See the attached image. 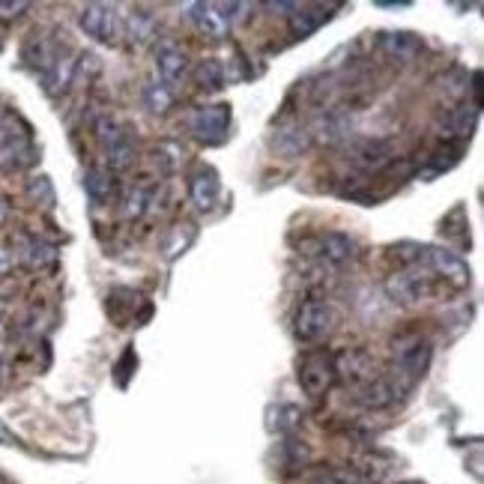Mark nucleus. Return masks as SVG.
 Listing matches in <instances>:
<instances>
[{
	"label": "nucleus",
	"mask_w": 484,
	"mask_h": 484,
	"mask_svg": "<svg viewBox=\"0 0 484 484\" xmlns=\"http://www.w3.org/2000/svg\"><path fill=\"white\" fill-rule=\"evenodd\" d=\"M24 258H28L30 267H48V263L57 260V249L45 240H39V236H30L28 242H24Z\"/></svg>",
	"instance_id": "obj_18"
},
{
	"label": "nucleus",
	"mask_w": 484,
	"mask_h": 484,
	"mask_svg": "<svg viewBox=\"0 0 484 484\" xmlns=\"http://www.w3.org/2000/svg\"><path fill=\"white\" fill-rule=\"evenodd\" d=\"M320 251H323V260H329L332 267H344V263H350L359 249H356V240L347 234H326L320 240Z\"/></svg>",
	"instance_id": "obj_13"
},
{
	"label": "nucleus",
	"mask_w": 484,
	"mask_h": 484,
	"mask_svg": "<svg viewBox=\"0 0 484 484\" xmlns=\"http://www.w3.org/2000/svg\"><path fill=\"white\" fill-rule=\"evenodd\" d=\"M84 185H87V194L96 203H105L108 198H111V192H114L111 176H108L105 171H90L87 180H84Z\"/></svg>",
	"instance_id": "obj_21"
},
{
	"label": "nucleus",
	"mask_w": 484,
	"mask_h": 484,
	"mask_svg": "<svg viewBox=\"0 0 484 484\" xmlns=\"http://www.w3.org/2000/svg\"><path fill=\"white\" fill-rule=\"evenodd\" d=\"M344 126L347 123H344L341 114L326 111V114H320L317 120H314V132H317V138H323V141H338L347 132Z\"/></svg>",
	"instance_id": "obj_20"
},
{
	"label": "nucleus",
	"mask_w": 484,
	"mask_h": 484,
	"mask_svg": "<svg viewBox=\"0 0 484 484\" xmlns=\"http://www.w3.org/2000/svg\"><path fill=\"white\" fill-rule=\"evenodd\" d=\"M398 395H401V386L392 383L389 377H371L362 386H356V401L365 410H386L398 401Z\"/></svg>",
	"instance_id": "obj_8"
},
{
	"label": "nucleus",
	"mask_w": 484,
	"mask_h": 484,
	"mask_svg": "<svg viewBox=\"0 0 484 484\" xmlns=\"http://www.w3.org/2000/svg\"><path fill=\"white\" fill-rule=\"evenodd\" d=\"M317 484H365V481L359 470H350V466H326V470H320Z\"/></svg>",
	"instance_id": "obj_22"
},
{
	"label": "nucleus",
	"mask_w": 484,
	"mask_h": 484,
	"mask_svg": "<svg viewBox=\"0 0 484 484\" xmlns=\"http://www.w3.org/2000/svg\"><path fill=\"white\" fill-rule=\"evenodd\" d=\"M395 147L383 138H356L347 147V159L353 161L362 171H383V168L392 161Z\"/></svg>",
	"instance_id": "obj_6"
},
{
	"label": "nucleus",
	"mask_w": 484,
	"mask_h": 484,
	"mask_svg": "<svg viewBox=\"0 0 484 484\" xmlns=\"http://www.w3.org/2000/svg\"><path fill=\"white\" fill-rule=\"evenodd\" d=\"M371 377H373V368H371L368 353L350 350V353H341L335 359V380H344V383H350L356 389Z\"/></svg>",
	"instance_id": "obj_11"
},
{
	"label": "nucleus",
	"mask_w": 484,
	"mask_h": 484,
	"mask_svg": "<svg viewBox=\"0 0 484 484\" xmlns=\"http://www.w3.org/2000/svg\"><path fill=\"white\" fill-rule=\"evenodd\" d=\"M392 353H395V365H398V373L406 380V383H415L424 371H428V362H431V344L424 341L422 335H401L398 341L392 344Z\"/></svg>",
	"instance_id": "obj_2"
},
{
	"label": "nucleus",
	"mask_w": 484,
	"mask_h": 484,
	"mask_svg": "<svg viewBox=\"0 0 484 484\" xmlns=\"http://www.w3.org/2000/svg\"><path fill=\"white\" fill-rule=\"evenodd\" d=\"M326 19V12H323V6H299V10L293 12V33L296 37H311L314 30L320 28V21Z\"/></svg>",
	"instance_id": "obj_17"
},
{
	"label": "nucleus",
	"mask_w": 484,
	"mask_h": 484,
	"mask_svg": "<svg viewBox=\"0 0 484 484\" xmlns=\"http://www.w3.org/2000/svg\"><path fill=\"white\" fill-rule=\"evenodd\" d=\"M386 291L395 302L413 305V302L424 299V293L431 291V284H428V275L415 273V269H404V273H395L392 278H389Z\"/></svg>",
	"instance_id": "obj_9"
},
{
	"label": "nucleus",
	"mask_w": 484,
	"mask_h": 484,
	"mask_svg": "<svg viewBox=\"0 0 484 484\" xmlns=\"http://www.w3.org/2000/svg\"><path fill=\"white\" fill-rule=\"evenodd\" d=\"M185 66H189L185 51L171 39H161L159 48H156V70L161 75V84H176L183 78Z\"/></svg>",
	"instance_id": "obj_10"
},
{
	"label": "nucleus",
	"mask_w": 484,
	"mask_h": 484,
	"mask_svg": "<svg viewBox=\"0 0 484 484\" xmlns=\"http://www.w3.org/2000/svg\"><path fill=\"white\" fill-rule=\"evenodd\" d=\"M0 120H4V108H0Z\"/></svg>",
	"instance_id": "obj_34"
},
{
	"label": "nucleus",
	"mask_w": 484,
	"mask_h": 484,
	"mask_svg": "<svg viewBox=\"0 0 484 484\" xmlns=\"http://www.w3.org/2000/svg\"><path fill=\"white\" fill-rule=\"evenodd\" d=\"M401 484H422V481H401Z\"/></svg>",
	"instance_id": "obj_33"
},
{
	"label": "nucleus",
	"mask_w": 484,
	"mask_h": 484,
	"mask_svg": "<svg viewBox=\"0 0 484 484\" xmlns=\"http://www.w3.org/2000/svg\"><path fill=\"white\" fill-rule=\"evenodd\" d=\"M189 19L194 21V28L209 39H222L227 37V30H231V24H227L222 10H218V4H192Z\"/></svg>",
	"instance_id": "obj_12"
},
{
	"label": "nucleus",
	"mask_w": 484,
	"mask_h": 484,
	"mask_svg": "<svg viewBox=\"0 0 484 484\" xmlns=\"http://www.w3.org/2000/svg\"><path fill=\"white\" fill-rule=\"evenodd\" d=\"M147 105L156 114H165L168 108H171V90H168V84H161V81L150 84V87H147Z\"/></svg>",
	"instance_id": "obj_24"
},
{
	"label": "nucleus",
	"mask_w": 484,
	"mask_h": 484,
	"mask_svg": "<svg viewBox=\"0 0 484 484\" xmlns=\"http://www.w3.org/2000/svg\"><path fill=\"white\" fill-rule=\"evenodd\" d=\"M422 260L428 263L437 275H443L446 282L455 284V287H470V282H472L470 267H466V263L457 258L452 249H437V245H428V249L422 251Z\"/></svg>",
	"instance_id": "obj_7"
},
{
	"label": "nucleus",
	"mask_w": 484,
	"mask_h": 484,
	"mask_svg": "<svg viewBox=\"0 0 484 484\" xmlns=\"http://www.w3.org/2000/svg\"><path fill=\"white\" fill-rule=\"evenodd\" d=\"M201 84L203 87H222L225 84V72H222V66L218 63H203L201 66Z\"/></svg>",
	"instance_id": "obj_25"
},
{
	"label": "nucleus",
	"mask_w": 484,
	"mask_h": 484,
	"mask_svg": "<svg viewBox=\"0 0 484 484\" xmlns=\"http://www.w3.org/2000/svg\"><path fill=\"white\" fill-rule=\"evenodd\" d=\"M28 10V4L19 0V4H0V19H15V15H21Z\"/></svg>",
	"instance_id": "obj_27"
},
{
	"label": "nucleus",
	"mask_w": 484,
	"mask_h": 484,
	"mask_svg": "<svg viewBox=\"0 0 484 484\" xmlns=\"http://www.w3.org/2000/svg\"><path fill=\"white\" fill-rule=\"evenodd\" d=\"M96 138L102 141V147L105 150H114L117 144L120 141H126V132L120 129V126H117V120L111 114H102V117H96Z\"/></svg>",
	"instance_id": "obj_19"
},
{
	"label": "nucleus",
	"mask_w": 484,
	"mask_h": 484,
	"mask_svg": "<svg viewBox=\"0 0 484 484\" xmlns=\"http://www.w3.org/2000/svg\"><path fill=\"white\" fill-rule=\"evenodd\" d=\"M299 383L311 398H323L335 383V356L314 350L299 362Z\"/></svg>",
	"instance_id": "obj_4"
},
{
	"label": "nucleus",
	"mask_w": 484,
	"mask_h": 484,
	"mask_svg": "<svg viewBox=\"0 0 484 484\" xmlns=\"http://www.w3.org/2000/svg\"><path fill=\"white\" fill-rule=\"evenodd\" d=\"M4 338H6V326H4V320H0V344H4Z\"/></svg>",
	"instance_id": "obj_30"
},
{
	"label": "nucleus",
	"mask_w": 484,
	"mask_h": 484,
	"mask_svg": "<svg viewBox=\"0 0 484 484\" xmlns=\"http://www.w3.org/2000/svg\"><path fill=\"white\" fill-rule=\"evenodd\" d=\"M144 207H147V192L135 189V192L129 194V216H141Z\"/></svg>",
	"instance_id": "obj_26"
},
{
	"label": "nucleus",
	"mask_w": 484,
	"mask_h": 484,
	"mask_svg": "<svg viewBox=\"0 0 484 484\" xmlns=\"http://www.w3.org/2000/svg\"><path fill=\"white\" fill-rule=\"evenodd\" d=\"M81 28H84L87 37L114 45V42L120 39V33H123V19L117 15L114 6L90 4V6H84V12H81Z\"/></svg>",
	"instance_id": "obj_5"
},
{
	"label": "nucleus",
	"mask_w": 484,
	"mask_h": 484,
	"mask_svg": "<svg viewBox=\"0 0 484 484\" xmlns=\"http://www.w3.org/2000/svg\"><path fill=\"white\" fill-rule=\"evenodd\" d=\"M308 129H302V126H282V129L275 132V150L282 152V156H299V152L308 147Z\"/></svg>",
	"instance_id": "obj_15"
},
{
	"label": "nucleus",
	"mask_w": 484,
	"mask_h": 484,
	"mask_svg": "<svg viewBox=\"0 0 484 484\" xmlns=\"http://www.w3.org/2000/svg\"><path fill=\"white\" fill-rule=\"evenodd\" d=\"M189 132L203 144H222L231 132V108L225 102L194 108L189 114Z\"/></svg>",
	"instance_id": "obj_1"
},
{
	"label": "nucleus",
	"mask_w": 484,
	"mask_h": 484,
	"mask_svg": "<svg viewBox=\"0 0 484 484\" xmlns=\"http://www.w3.org/2000/svg\"><path fill=\"white\" fill-rule=\"evenodd\" d=\"M10 269V254H6V249H0V275Z\"/></svg>",
	"instance_id": "obj_28"
},
{
	"label": "nucleus",
	"mask_w": 484,
	"mask_h": 484,
	"mask_svg": "<svg viewBox=\"0 0 484 484\" xmlns=\"http://www.w3.org/2000/svg\"><path fill=\"white\" fill-rule=\"evenodd\" d=\"M6 222V201H4V194H0V225Z\"/></svg>",
	"instance_id": "obj_29"
},
{
	"label": "nucleus",
	"mask_w": 484,
	"mask_h": 484,
	"mask_svg": "<svg viewBox=\"0 0 484 484\" xmlns=\"http://www.w3.org/2000/svg\"><path fill=\"white\" fill-rule=\"evenodd\" d=\"M335 329V308L326 299H305L296 311V335L302 341H320Z\"/></svg>",
	"instance_id": "obj_3"
},
{
	"label": "nucleus",
	"mask_w": 484,
	"mask_h": 484,
	"mask_svg": "<svg viewBox=\"0 0 484 484\" xmlns=\"http://www.w3.org/2000/svg\"><path fill=\"white\" fill-rule=\"evenodd\" d=\"M129 30H132V39H138V42H147L152 39V33H156V19H152L150 12H135L132 19H129Z\"/></svg>",
	"instance_id": "obj_23"
},
{
	"label": "nucleus",
	"mask_w": 484,
	"mask_h": 484,
	"mask_svg": "<svg viewBox=\"0 0 484 484\" xmlns=\"http://www.w3.org/2000/svg\"><path fill=\"white\" fill-rule=\"evenodd\" d=\"M4 373H6V368H4V359H0V383H4Z\"/></svg>",
	"instance_id": "obj_31"
},
{
	"label": "nucleus",
	"mask_w": 484,
	"mask_h": 484,
	"mask_svg": "<svg viewBox=\"0 0 484 484\" xmlns=\"http://www.w3.org/2000/svg\"><path fill=\"white\" fill-rule=\"evenodd\" d=\"M383 51L389 57H401V61H413L415 54L422 51V42L413 37L410 30H392L383 37Z\"/></svg>",
	"instance_id": "obj_14"
},
{
	"label": "nucleus",
	"mask_w": 484,
	"mask_h": 484,
	"mask_svg": "<svg viewBox=\"0 0 484 484\" xmlns=\"http://www.w3.org/2000/svg\"><path fill=\"white\" fill-rule=\"evenodd\" d=\"M296 484H317V481H296Z\"/></svg>",
	"instance_id": "obj_32"
},
{
	"label": "nucleus",
	"mask_w": 484,
	"mask_h": 484,
	"mask_svg": "<svg viewBox=\"0 0 484 484\" xmlns=\"http://www.w3.org/2000/svg\"><path fill=\"white\" fill-rule=\"evenodd\" d=\"M192 201L198 209H212L218 201V180L216 174H198L192 180Z\"/></svg>",
	"instance_id": "obj_16"
}]
</instances>
